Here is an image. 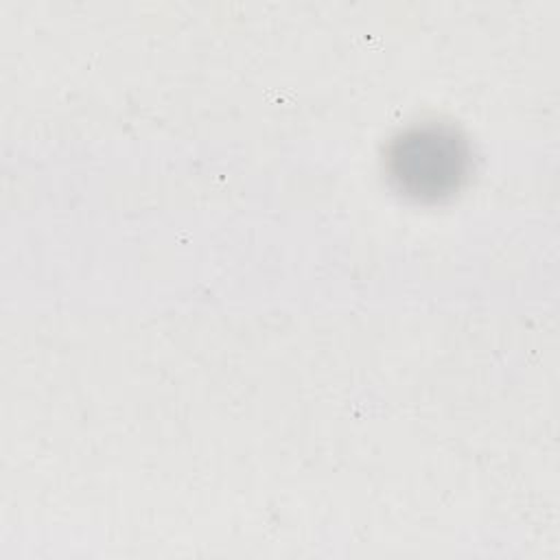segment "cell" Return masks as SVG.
Here are the masks:
<instances>
[{
	"label": "cell",
	"instance_id": "1",
	"mask_svg": "<svg viewBox=\"0 0 560 560\" xmlns=\"http://www.w3.org/2000/svg\"><path fill=\"white\" fill-rule=\"evenodd\" d=\"M394 188L416 201H440L462 188L470 171L466 138L442 122H422L400 131L385 153Z\"/></svg>",
	"mask_w": 560,
	"mask_h": 560
}]
</instances>
